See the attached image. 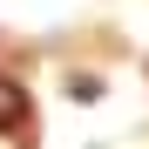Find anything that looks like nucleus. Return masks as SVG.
<instances>
[{"instance_id": "f257e3e1", "label": "nucleus", "mask_w": 149, "mask_h": 149, "mask_svg": "<svg viewBox=\"0 0 149 149\" xmlns=\"http://www.w3.org/2000/svg\"><path fill=\"white\" fill-rule=\"evenodd\" d=\"M20 115V95H14V81H0V122H14Z\"/></svg>"}]
</instances>
